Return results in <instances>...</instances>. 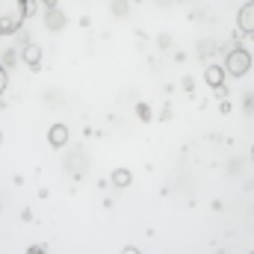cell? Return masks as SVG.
<instances>
[{
	"label": "cell",
	"mask_w": 254,
	"mask_h": 254,
	"mask_svg": "<svg viewBox=\"0 0 254 254\" xmlns=\"http://www.w3.org/2000/svg\"><path fill=\"white\" fill-rule=\"evenodd\" d=\"M27 18V0H0V36L15 33Z\"/></svg>",
	"instance_id": "obj_1"
},
{
	"label": "cell",
	"mask_w": 254,
	"mask_h": 254,
	"mask_svg": "<svg viewBox=\"0 0 254 254\" xmlns=\"http://www.w3.org/2000/svg\"><path fill=\"white\" fill-rule=\"evenodd\" d=\"M249 68H252V54H249V51L237 48V51L228 54V60H225V74H231V77H243Z\"/></svg>",
	"instance_id": "obj_2"
},
{
	"label": "cell",
	"mask_w": 254,
	"mask_h": 254,
	"mask_svg": "<svg viewBox=\"0 0 254 254\" xmlns=\"http://www.w3.org/2000/svg\"><path fill=\"white\" fill-rule=\"evenodd\" d=\"M237 27H240V33L254 36V0L243 3V9H240V15H237Z\"/></svg>",
	"instance_id": "obj_3"
},
{
	"label": "cell",
	"mask_w": 254,
	"mask_h": 254,
	"mask_svg": "<svg viewBox=\"0 0 254 254\" xmlns=\"http://www.w3.org/2000/svg\"><path fill=\"white\" fill-rule=\"evenodd\" d=\"M48 142L54 145V148H63L65 142H68V127L65 125H54L48 130Z\"/></svg>",
	"instance_id": "obj_4"
},
{
	"label": "cell",
	"mask_w": 254,
	"mask_h": 254,
	"mask_svg": "<svg viewBox=\"0 0 254 254\" xmlns=\"http://www.w3.org/2000/svg\"><path fill=\"white\" fill-rule=\"evenodd\" d=\"M204 80H207V86L219 89V86L225 83V68H222V65H210V68L204 71Z\"/></svg>",
	"instance_id": "obj_5"
},
{
	"label": "cell",
	"mask_w": 254,
	"mask_h": 254,
	"mask_svg": "<svg viewBox=\"0 0 254 254\" xmlns=\"http://www.w3.org/2000/svg\"><path fill=\"white\" fill-rule=\"evenodd\" d=\"M130 181H133V175H130L127 169H116V172H113V184H116V187H130Z\"/></svg>",
	"instance_id": "obj_6"
},
{
	"label": "cell",
	"mask_w": 254,
	"mask_h": 254,
	"mask_svg": "<svg viewBox=\"0 0 254 254\" xmlns=\"http://www.w3.org/2000/svg\"><path fill=\"white\" fill-rule=\"evenodd\" d=\"M39 54H42V51H39L36 45H27V51H24V60H27L30 65H39Z\"/></svg>",
	"instance_id": "obj_7"
},
{
	"label": "cell",
	"mask_w": 254,
	"mask_h": 254,
	"mask_svg": "<svg viewBox=\"0 0 254 254\" xmlns=\"http://www.w3.org/2000/svg\"><path fill=\"white\" fill-rule=\"evenodd\" d=\"M6 83H9V77H6V71H3V65H0V95L6 92Z\"/></svg>",
	"instance_id": "obj_8"
},
{
	"label": "cell",
	"mask_w": 254,
	"mask_h": 254,
	"mask_svg": "<svg viewBox=\"0 0 254 254\" xmlns=\"http://www.w3.org/2000/svg\"><path fill=\"white\" fill-rule=\"evenodd\" d=\"M122 254H142V252H139L136 246H127V249H125V252H122Z\"/></svg>",
	"instance_id": "obj_9"
}]
</instances>
